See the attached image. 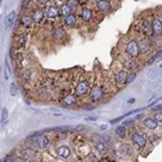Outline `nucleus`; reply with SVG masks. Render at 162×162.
<instances>
[{"label": "nucleus", "mask_w": 162, "mask_h": 162, "mask_svg": "<svg viewBox=\"0 0 162 162\" xmlns=\"http://www.w3.org/2000/svg\"><path fill=\"white\" fill-rule=\"evenodd\" d=\"M21 22H22V25H24V26H30V25L33 24V22H34V20H33V17H29V16H22Z\"/></svg>", "instance_id": "24"}, {"label": "nucleus", "mask_w": 162, "mask_h": 162, "mask_svg": "<svg viewBox=\"0 0 162 162\" xmlns=\"http://www.w3.org/2000/svg\"><path fill=\"white\" fill-rule=\"evenodd\" d=\"M142 30L146 36H153L154 35V30H153V25L149 24L148 21H144L142 24Z\"/></svg>", "instance_id": "5"}, {"label": "nucleus", "mask_w": 162, "mask_h": 162, "mask_svg": "<svg viewBox=\"0 0 162 162\" xmlns=\"http://www.w3.org/2000/svg\"><path fill=\"white\" fill-rule=\"evenodd\" d=\"M126 52L130 57L136 58L139 55H140V47H139V43L136 40H130L126 46Z\"/></svg>", "instance_id": "1"}, {"label": "nucleus", "mask_w": 162, "mask_h": 162, "mask_svg": "<svg viewBox=\"0 0 162 162\" xmlns=\"http://www.w3.org/2000/svg\"><path fill=\"white\" fill-rule=\"evenodd\" d=\"M153 110H156V112H158V110H162V105H156L153 108Z\"/></svg>", "instance_id": "37"}, {"label": "nucleus", "mask_w": 162, "mask_h": 162, "mask_svg": "<svg viewBox=\"0 0 162 162\" xmlns=\"http://www.w3.org/2000/svg\"><path fill=\"white\" fill-rule=\"evenodd\" d=\"M14 18H16V13H14V12L9 13L8 18H7V27H11V26L13 25V22H14Z\"/></svg>", "instance_id": "26"}, {"label": "nucleus", "mask_w": 162, "mask_h": 162, "mask_svg": "<svg viewBox=\"0 0 162 162\" xmlns=\"http://www.w3.org/2000/svg\"><path fill=\"white\" fill-rule=\"evenodd\" d=\"M48 2H49V0H36L38 5H44V4H47Z\"/></svg>", "instance_id": "36"}, {"label": "nucleus", "mask_w": 162, "mask_h": 162, "mask_svg": "<svg viewBox=\"0 0 162 162\" xmlns=\"http://www.w3.org/2000/svg\"><path fill=\"white\" fill-rule=\"evenodd\" d=\"M157 71H162V62L158 65V68H157Z\"/></svg>", "instance_id": "39"}, {"label": "nucleus", "mask_w": 162, "mask_h": 162, "mask_svg": "<svg viewBox=\"0 0 162 162\" xmlns=\"http://www.w3.org/2000/svg\"><path fill=\"white\" fill-rule=\"evenodd\" d=\"M83 109L91 110V109H93V105H92V104H84V105H83Z\"/></svg>", "instance_id": "35"}, {"label": "nucleus", "mask_w": 162, "mask_h": 162, "mask_svg": "<svg viewBox=\"0 0 162 162\" xmlns=\"http://www.w3.org/2000/svg\"><path fill=\"white\" fill-rule=\"evenodd\" d=\"M31 17H33L35 24H40V22L43 21V18H44V12L42 9H39V8H36V9L33 11Z\"/></svg>", "instance_id": "6"}, {"label": "nucleus", "mask_w": 162, "mask_h": 162, "mask_svg": "<svg viewBox=\"0 0 162 162\" xmlns=\"http://www.w3.org/2000/svg\"><path fill=\"white\" fill-rule=\"evenodd\" d=\"M151 46H152V43L149 40H146V39H143L140 43H139V47H140V53H148L149 51H151Z\"/></svg>", "instance_id": "7"}, {"label": "nucleus", "mask_w": 162, "mask_h": 162, "mask_svg": "<svg viewBox=\"0 0 162 162\" xmlns=\"http://www.w3.org/2000/svg\"><path fill=\"white\" fill-rule=\"evenodd\" d=\"M121 148H122V152H123L124 154H130V153H131V149H132L128 144H122Z\"/></svg>", "instance_id": "27"}, {"label": "nucleus", "mask_w": 162, "mask_h": 162, "mask_svg": "<svg viewBox=\"0 0 162 162\" xmlns=\"http://www.w3.org/2000/svg\"><path fill=\"white\" fill-rule=\"evenodd\" d=\"M82 18H83L84 21H90V20L92 18V13H91V11L88 9V8H84V9L82 11Z\"/></svg>", "instance_id": "23"}, {"label": "nucleus", "mask_w": 162, "mask_h": 162, "mask_svg": "<svg viewBox=\"0 0 162 162\" xmlns=\"http://www.w3.org/2000/svg\"><path fill=\"white\" fill-rule=\"evenodd\" d=\"M25 34H18L14 36V46H16L17 48H21V47H24L25 46Z\"/></svg>", "instance_id": "10"}, {"label": "nucleus", "mask_w": 162, "mask_h": 162, "mask_svg": "<svg viewBox=\"0 0 162 162\" xmlns=\"http://www.w3.org/2000/svg\"><path fill=\"white\" fill-rule=\"evenodd\" d=\"M102 96H104V91H102V88L101 87H99V86H95L93 88H92V91H91V97H92V100L95 101V100H100Z\"/></svg>", "instance_id": "4"}, {"label": "nucleus", "mask_w": 162, "mask_h": 162, "mask_svg": "<svg viewBox=\"0 0 162 162\" xmlns=\"http://www.w3.org/2000/svg\"><path fill=\"white\" fill-rule=\"evenodd\" d=\"M36 144H38V146L40 149H46L49 144V140H48L47 136H40V137L36 139Z\"/></svg>", "instance_id": "12"}, {"label": "nucleus", "mask_w": 162, "mask_h": 162, "mask_svg": "<svg viewBox=\"0 0 162 162\" xmlns=\"http://www.w3.org/2000/svg\"><path fill=\"white\" fill-rule=\"evenodd\" d=\"M52 34H53V38L60 39V38H62V36L65 35V31H64V29H61V27H56Z\"/></svg>", "instance_id": "22"}, {"label": "nucleus", "mask_w": 162, "mask_h": 162, "mask_svg": "<svg viewBox=\"0 0 162 162\" xmlns=\"http://www.w3.org/2000/svg\"><path fill=\"white\" fill-rule=\"evenodd\" d=\"M64 22H65V25H68V26H70V27H73V26H75L77 25V17H75V14H69V16H66L65 18H64Z\"/></svg>", "instance_id": "11"}, {"label": "nucleus", "mask_w": 162, "mask_h": 162, "mask_svg": "<svg viewBox=\"0 0 162 162\" xmlns=\"http://www.w3.org/2000/svg\"><path fill=\"white\" fill-rule=\"evenodd\" d=\"M9 91H11V95H13V96H16V93H17V88H16V84H11V88H9Z\"/></svg>", "instance_id": "32"}, {"label": "nucleus", "mask_w": 162, "mask_h": 162, "mask_svg": "<svg viewBox=\"0 0 162 162\" xmlns=\"http://www.w3.org/2000/svg\"><path fill=\"white\" fill-rule=\"evenodd\" d=\"M84 161H87V162H96V161H99V158L95 156V154H88V156H86Z\"/></svg>", "instance_id": "28"}, {"label": "nucleus", "mask_w": 162, "mask_h": 162, "mask_svg": "<svg viewBox=\"0 0 162 162\" xmlns=\"http://www.w3.org/2000/svg\"><path fill=\"white\" fill-rule=\"evenodd\" d=\"M62 102H64V105H66V106H73V105L77 104V99H75V96H73V95H68V96L64 97Z\"/></svg>", "instance_id": "14"}, {"label": "nucleus", "mask_w": 162, "mask_h": 162, "mask_svg": "<svg viewBox=\"0 0 162 162\" xmlns=\"http://www.w3.org/2000/svg\"><path fill=\"white\" fill-rule=\"evenodd\" d=\"M135 78H136V73H131V74H128V75H127V79H126V84L131 83Z\"/></svg>", "instance_id": "29"}, {"label": "nucleus", "mask_w": 162, "mask_h": 162, "mask_svg": "<svg viewBox=\"0 0 162 162\" xmlns=\"http://www.w3.org/2000/svg\"><path fill=\"white\" fill-rule=\"evenodd\" d=\"M122 64L124 68H127V69H135L136 68V64L134 60H131V58H122Z\"/></svg>", "instance_id": "19"}, {"label": "nucleus", "mask_w": 162, "mask_h": 162, "mask_svg": "<svg viewBox=\"0 0 162 162\" xmlns=\"http://www.w3.org/2000/svg\"><path fill=\"white\" fill-rule=\"evenodd\" d=\"M88 90H90V84H88L87 80H82L77 87H75V95L77 96H84V95L88 93Z\"/></svg>", "instance_id": "2"}, {"label": "nucleus", "mask_w": 162, "mask_h": 162, "mask_svg": "<svg viewBox=\"0 0 162 162\" xmlns=\"http://www.w3.org/2000/svg\"><path fill=\"white\" fill-rule=\"evenodd\" d=\"M16 60H17V62L21 65V62L24 61V55H22V53H18V55H17V57H16Z\"/></svg>", "instance_id": "34"}, {"label": "nucleus", "mask_w": 162, "mask_h": 162, "mask_svg": "<svg viewBox=\"0 0 162 162\" xmlns=\"http://www.w3.org/2000/svg\"><path fill=\"white\" fill-rule=\"evenodd\" d=\"M71 12H73V7H70L68 3L61 5V8H60V14H62L64 17H66V16H69V14H71Z\"/></svg>", "instance_id": "15"}, {"label": "nucleus", "mask_w": 162, "mask_h": 162, "mask_svg": "<svg viewBox=\"0 0 162 162\" xmlns=\"http://www.w3.org/2000/svg\"><path fill=\"white\" fill-rule=\"evenodd\" d=\"M153 30H154V34H157V35H161L162 34V22L158 20V18H156L153 21Z\"/></svg>", "instance_id": "16"}, {"label": "nucleus", "mask_w": 162, "mask_h": 162, "mask_svg": "<svg viewBox=\"0 0 162 162\" xmlns=\"http://www.w3.org/2000/svg\"><path fill=\"white\" fill-rule=\"evenodd\" d=\"M7 118H8V112H7L5 108H3V112H2V122H5Z\"/></svg>", "instance_id": "31"}, {"label": "nucleus", "mask_w": 162, "mask_h": 162, "mask_svg": "<svg viewBox=\"0 0 162 162\" xmlns=\"http://www.w3.org/2000/svg\"><path fill=\"white\" fill-rule=\"evenodd\" d=\"M153 118L156 119L158 123H160V122H162V112H161V110H158V112H157L156 114H154V117H153Z\"/></svg>", "instance_id": "30"}, {"label": "nucleus", "mask_w": 162, "mask_h": 162, "mask_svg": "<svg viewBox=\"0 0 162 162\" xmlns=\"http://www.w3.org/2000/svg\"><path fill=\"white\" fill-rule=\"evenodd\" d=\"M157 121L154 119V118H146L144 121V126L148 128V130H156L157 128Z\"/></svg>", "instance_id": "13"}, {"label": "nucleus", "mask_w": 162, "mask_h": 162, "mask_svg": "<svg viewBox=\"0 0 162 162\" xmlns=\"http://www.w3.org/2000/svg\"><path fill=\"white\" fill-rule=\"evenodd\" d=\"M115 134L118 135L119 137H124V136H126V128H124V126H117Z\"/></svg>", "instance_id": "25"}, {"label": "nucleus", "mask_w": 162, "mask_h": 162, "mask_svg": "<svg viewBox=\"0 0 162 162\" xmlns=\"http://www.w3.org/2000/svg\"><path fill=\"white\" fill-rule=\"evenodd\" d=\"M115 79H117V82L118 83H124L126 84V79H127V71H119V73H117V75H115Z\"/></svg>", "instance_id": "18"}, {"label": "nucleus", "mask_w": 162, "mask_h": 162, "mask_svg": "<svg viewBox=\"0 0 162 162\" xmlns=\"http://www.w3.org/2000/svg\"><path fill=\"white\" fill-rule=\"evenodd\" d=\"M68 3L70 7H73V8H74V7H78V0H68Z\"/></svg>", "instance_id": "33"}, {"label": "nucleus", "mask_w": 162, "mask_h": 162, "mask_svg": "<svg viewBox=\"0 0 162 162\" xmlns=\"http://www.w3.org/2000/svg\"><path fill=\"white\" fill-rule=\"evenodd\" d=\"M70 149H69V146H66V145H62L60 146V148H57V154L60 156L61 158H68L70 156Z\"/></svg>", "instance_id": "9"}, {"label": "nucleus", "mask_w": 162, "mask_h": 162, "mask_svg": "<svg viewBox=\"0 0 162 162\" xmlns=\"http://www.w3.org/2000/svg\"><path fill=\"white\" fill-rule=\"evenodd\" d=\"M58 14H60V11H58L55 5L49 7V8L47 9V16H48V17H52V18H53V17H57Z\"/></svg>", "instance_id": "20"}, {"label": "nucleus", "mask_w": 162, "mask_h": 162, "mask_svg": "<svg viewBox=\"0 0 162 162\" xmlns=\"http://www.w3.org/2000/svg\"><path fill=\"white\" fill-rule=\"evenodd\" d=\"M88 121H96L97 118H96V117H90V118H87Z\"/></svg>", "instance_id": "40"}, {"label": "nucleus", "mask_w": 162, "mask_h": 162, "mask_svg": "<svg viewBox=\"0 0 162 162\" xmlns=\"http://www.w3.org/2000/svg\"><path fill=\"white\" fill-rule=\"evenodd\" d=\"M131 139H132V142L139 146V148H144L145 144H146V139L142 134H139V132H134V134L131 135Z\"/></svg>", "instance_id": "3"}, {"label": "nucleus", "mask_w": 162, "mask_h": 162, "mask_svg": "<svg viewBox=\"0 0 162 162\" xmlns=\"http://www.w3.org/2000/svg\"><path fill=\"white\" fill-rule=\"evenodd\" d=\"M21 154L24 156L25 161L33 160V158L35 157V152H34V149H31V148H24V149L21 151Z\"/></svg>", "instance_id": "8"}, {"label": "nucleus", "mask_w": 162, "mask_h": 162, "mask_svg": "<svg viewBox=\"0 0 162 162\" xmlns=\"http://www.w3.org/2000/svg\"><path fill=\"white\" fill-rule=\"evenodd\" d=\"M95 149H96L100 154H105L108 152V146L104 143H96V145H95Z\"/></svg>", "instance_id": "21"}, {"label": "nucleus", "mask_w": 162, "mask_h": 162, "mask_svg": "<svg viewBox=\"0 0 162 162\" xmlns=\"http://www.w3.org/2000/svg\"><path fill=\"white\" fill-rule=\"evenodd\" d=\"M97 8L102 12L110 11V3L108 2V0H100V2H97Z\"/></svg>", "instance_id": "17"}, {"label": "nucleus", "mask_w": 162, "mask_h": 162, "mask_svg": "<svg viewBox=\"0 0 162 162\" xmlns=\"http://www.w3.org/2000/svg\"><path fill=\"white\" fill-rule=\"evenodd\" d=\"M9 52H11V57H12V58H14V51H13V48H11Z\"/></svg>", "instance_id": "38"}]
</instances>
